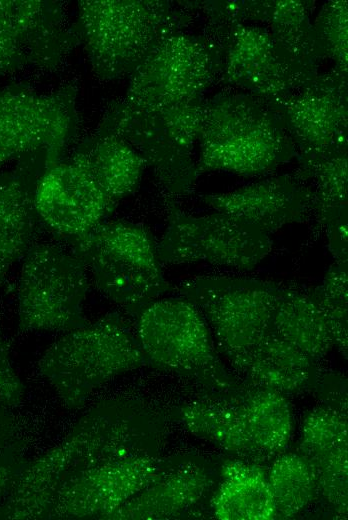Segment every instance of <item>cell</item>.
<instances>
[{
	"label": "cell",
	"instance_id": "1",
	"mask_svg": "<svg viewBox=\"0 0 348 520\" xmlns=\"http://www.w3.org/2000/svg\"><path fill=\"white\" fill-rule=\"evenodd\" d=\"M160 419L140 403L103 400L56 446L26 462L0 506V519L46 520L56 496L78 476L116 458L156 454Z\"/></svg>",
	"mask_w": 348,
	"mask_h": 520
},
{
	"label": "cell",
	"instance_id": "2",
	"mask_svg": "<svg viewBox=\"0 0 348 520\" xmlns=\"http://www.w3.org/2000/svg\"><path fill=\"white\" fill-rule=\"evenodd\" d=\"M198 174L261 176L296 158V149L269 103L236 89L204 99Z\"/></svg>",
	"mask_w": 348,
	"mask_h": 520
},
{
	"label": "cell",
	"instance_id": "3",
	"mask_svg": "<svg viewBox=\"0 0 348 520\" xmlns=\"http://www.w3.org/2000/svg\"><path fill=\"white\" fill-rule=\"evenodd\" d=\"M72 29L102 81L130 76L165 38L193 22L185 4L167 0H81Z\"/></svg>",
	"mask_w": 348,
	"mask_h": 520
},
{
	"label": "cell",
	"instance_id": "4",
	"mask_svg": "<svg viewBox=\"0 0 348 520\" xmlns=\"http://www.w3.org/2000/svg\"><path fill=\"white\" fill-rule=\"evenodd\" d=\"M205 96L162 107H140L122 98L104 112L96 132L131 145L150 167L166 195L186 196L199 176L194 149Z\"/></svg>",
	"mask_w": 348,
	"mask_h": 520
},
{
	"label": "cell",
	"instance_id": "5",
	"mask_svg": "<svg viewBox=\"0 0 348 520\" xmlns=\"http://www.w3.org/2000/svg\"><path fill=\"white\" fill-rule=\"evenodd\" d=\"M39 373L69 410L80 409L94 390L147 366L135 331L117 311L68 331L43 353Z\"/></svg>",
	"mask_w": 348,
	"mask_h": 520
},
{
	"label": "cell",
	"instance_id": "6",
	"mask_svg": "<svg viewBox=\"0 0 348 520\" xmlns=\"http://www.w3.org/2000/svg\"><path fill=\"white\" fill-rule=\"evenodd\" d=\"M72 247L98 290L135 318L173 289L162 271L157 243L140 224L102 222Z\"/></svg>",
	"mask_w": 348,
	"mask_h": 520
},
{
	"label": "cell",
	"instance_id": "7",
	"mask_svg": "<svg viewBox=\"0 0 348 520\" xmlns=\"http://www.w3.org/2000/svg\"><path fill=\"white\" fill-rule=\"evenodd\" d=\"M280 290L272 281L233 276L195 277L178 287L179 296L202 314L235 371L271 331Z\"/></svg>",
	"mask_w": 348,
	"mask_h": 520
},
{
	"label": "cell",
	"instance_id": "8",
	"mask_svg": "<svg viewBox=\"0 0 348 520\" xmlns=\"http://www.w3.org/2000/svg\"><path fill=\"white\" fill-rule=\"evenodd\" d=\"M135 333L147 365L215 388L233 386L205 319L185 298L151 303L136 318Z\"/></svg>",
	"mask_w": 348,
	"mask_h": 520
},
{
	"label": "cell",
	"instance_id": "9",
	"mask_svg": "<svg viewBox=\"0 0 348 520\" xmlns=\"http://www.w3.org/2000/svg\"><path fill=\"white\" fill-rule=\"evenodd\" d=\"M204 34L221 51L218 83L269 104L286 98L319 74L318 67L295 56L261 24L206 25Z\"/></svg>",
	"mask_w": 348,
	"mask_h": 520
},
{
	"label": "cell",
	"instance_id": "10",
	"mask_svg": "<svg viewBox=\"0 0 348 520\" xmlns=\"http://www.w3.org/2000/svg\"><path fill=\"white\" fill-rule=\"evenodd\" d=\"M22 260L17 292L20 332H68L89 323L83 311L88 271L76 253L57 244L34 243Z\"/></svg>",
	"mask_w": 348,
	"mask_h": 520
},
{
	"label": "cell",
	"instance_id": "11",
	"mask_svg": "<svg viewBox=\"0 0 348 520\" xmlns=\"http://www.w3.org/2000/svg\"><path fill=\"white\" fill-rule=\"evenodd\" d=\"M167 224L157 243L162 264L206 262L248 271L271 251L270 235L233 215L215 211L191 215L166 195Z\"/></svg>",
	"mask_w": 348,
	"mask_h": 520
},
{
	"label": "cell",
	"instance_id": "12",
	"mask_svg": "<svg viewBox=\"0 0 348 520\" xmlns=\"http://www.w3.org/2000/svg\"><path fill=\"white\" fill-rule=\"evenodd\" d=\"M77 94L75 80L45 94L23 84L0 87V166L41 149L45 168L59 162L77 133Z\"/></svg>",
	"mask_w": 348,
	"mask_h": 520
},
{
	"label": "cell",
	"instance_id": "13",
	"mask_svg": "<svg viewBox=\"0 0 348 520\" xmlns=\"http://www.w3.org/2000/svg\"><path fill=\"white\" fill-rule=\"evenodd\" d=\"M222 56L206 34L174 33L161 41L129 79L128 104L162 107L203 97L218 83Z\"/></svg>",
	"mask_w": 348,
	"mask_h": 520
},
{
	"label": "cell",
	"instance_id": "14",
	"mask_svg": "<svg viewBox=\"0 0 348 520\" xmlns=\"http://www.w3.org/2000/svg\"><path fill=\"white\" fill-rule=\"evenodd\" d=\"M347 75L319 72L306 86L271 103L296 149L295 174L306 182L322 161L348 148Z\"/></svg>",
	"mask_w": 348,
	"mask_h": 520
},
{
	"label": "cell",
	"instance_id": "15",
	"mask_svg": "<svg viewBox=\"0 0 348 520\" xmlns=\"http://www.w3.org/2000/svg\"><path fill=\"white\" fill-rule=\"evenodd\" d=\"M162 460L157 454H131L93 468L56 496L46 520H107L159 476Z\"/></svg>",
	"mask_w": 348,
	"mask_h": 520
},
{
	"label": "cell",
	"instance_id": "16",
	"mask_svg": "<svg viewBox=\"0 0 348 520\" xmlns=\"http://www.w3.org/2000/svg\"><path fill=\"white\" fill-rule=\"evenodd\" d=\"M41 224L72 246L115 209L90 176L72 161L44 169L34 193Z\"/></svg>",
	"mask_w": 348,
	"mask_h": 520
},
{
	"label": "cell",
	"instance_id": "17",
	"mask_svg": "<svg viewBox=\"0 0 348 520\" xmlns=\"http://www.w3.org/2000/svg\"><path fill=\"white\" fill-rule=\"evenodd\" d=\"M202 200L214 211L245 220L269 235L286 225L304 223L313 213V191L295 174L263 179Z\"/></svg>",
	"mask_w": 348,
	"mask_h": 520
},
{
	"label": "cell",
	"instance_id": "18",
	"mask_svg": "<svg viewBox=\"0 0 348 520\" xmlns=\"http://www.w3.org/2000/svg\"><path fill=\"white\" fill-rule=\"evenodd\" d=\"M0 30L21 45L29 64L55 70L79 46L63 4L49 0H0Z\"/></svg>",
	"mask_w": 348,
	"mask_h": 520
},
{
	"label": "cell",
	"instance_id": "19",
	"mask_svg": "<svg viewBox=\"0 0 348 520\" xmlns=\"http://www.w3.org/2000/svg\"><path fill=\"white\" fill-rule=\"evenodd\" d=\"M45 158L46 151L37 150L17 159L13 168L0 170V284L35 243L41 222L34 193Z\"/></svg>",
	"mask_w": 348,
	"mask_h": 520
},
{
	"label": "cell",
	"instance_id": "20",
	"mask_svg": "<svg viewBox=\"0 0 348 520\" xmlns=\"http://www.w3.org/2000/svg\"><path fill=\"white\" fill-rule=\"evenodd\" d=\"M211 484L205 464L191 456L163 458L159 476L121 505L107 520H159L195 505Z\"/></svg>",
	"mask_w": 348,
	"mask_h": 520
},
{
	"label": "cell",
	"instance_id": "21",
	"mask_svg": "<svg viewBox=\"0 0 348 520\" xmlns=\"http://www.w3.org/2000/svg\"><path fill=\"white\" fill-rule=\"evenodd\" d=\"M70 161L90 176L113 208L137 189L146 167L127 142L96 131L75 148Z\"/></svg>",
	"mask_w": 348,
	"mask_h": 520
},
{
	"label": "cell",
	"instance_id": "22",
	"mask_svg": "<svg viewBox=\"0 0 348 520\" xmlns=\"http://www.w3.org/2000/svg\"><path fill=\"white\" fill-rule=\"evenodd\" d=\"M236 372L254 385L282 394L296 393L315 384L316 361L270 331Z\"/></svg>",
	"mask_w": 348,
	"mask_h": 520
},
{
	"label": "cell",
	"instance_id": "23",
	"mask_svg": "<svg viewBox=\"0 0 348 520\" xmlns=\"http://www.w3.org/2000/svg\"><path fill=\"white\" fill-rule=\"evenodd\" d=\"M212 499L214 516L221 520H271L276 508L267 473L258 465L227 462Z\"/></svg>",
	"mask_w": 348,
	"mask_h": 520
},
{
	"label": "cell",
	"instance_id": "24",
	"mask_svg": "<svg viewBox=\"0 0 348 520\" xmlns=\"http://www.w3.org/2000/svg\"><path fill=\"white\" fill-rule=\"evenodd\" d=\"M271 331L316 362L334 347L328 321L310 288L281 287Z\"/></svg>",
	"mask_w": 348,
	"mask_h": 520
},
{
	"label": "cell",
	"instance_id": "25",
	"mask_svg": "<svg viewBox=\"0 0 348 520\" xmlns=\"http://www.w3.org/2000/svg\"><path fill=\"white\" fill-rule=\"evenodd\" d=\"M177 417L190 433L223 450L260 455L248 430L244 403L192 401L178 408Z\"/></svg>",
	"mask_w": 348,
	"mask_h": 520
},
{
	"label": "cell",
	"instance_id": "26",
	"mask_svg": "<svg viewBox=\"0 0 348 520\" xmlns=\"http://www.w3.org/2000/svg\"><path fill=\"white\" fill-rule=\"evenodd\" d=\"M313 2L300 0L250 1L246 23L261 24L290 52L319 68L310 11Z\"/></svg>",
	"mask_w": 348,
	"mask_h": 520
},
{
	"label": "cell",
	"instance_id": "27",
	"mask_svg": "<svg viewBox=\"0 0 348 520\" xmlns=\"http://www.w3.org/2000/svg\"><path fill=\"white\" fill-rule=\"evenodd\" d=\"M251 439L260 454L280 455L293 433V417L284 394L262 388L244 402Z\"/></svg>",
	"mask_w": 348,
	"mask_h": 520
},
{
	"label": "cell",
	"instance_id": "28",
	"mask_svg": "<svg viewBox=\"0 0 348 520\" xmlns=\"http://www.w3.org/2000/svg\"><path fill=\"white\" fill-rule=\"evenodd\" d=\"M276 517L291 518L303 511L318 491L310 462L300 453L280 455L267 473Z\"/></svg>",
	"mask_w": 348,
	"mask_h": 520
},
{
	"label": "cell",
	"instance_id": "29",
	"mask_svg": "<svg viewBox=\"0 0 348 520\" xmlns=\"http://www.w3.org/2000/svg\"><path fill=\"white\" fill-rule=\"evenodd\" d=\"M331 330L334 347L347 358L348 352V262H334L322 283L310 288Z\"/></svg>",
	"mask_w": 348,
	"mask_h": 520
},
{
	"label": "cell",
	"instance_id": "30",
	"mask_svg": "<svg viewBox=\"0 0 348 520\" xmlns=\"http://www.w3.org/2000/svg\"><path fill=\"white\" fill-rule=\"evenodd\" d=\"M313 24L315 43L321 61L329 60L336 71L347 75L348 6L345 0L325 2Z\"/></svg>",
	"mask_w": 348,
	"mask_h": 520
},
{
	"label": "cell",
	"instance_id": "31",
	"mask_svg": "<svg viewBox=\"0 0 348 520\" xmlns=\"http://www.w3.org/2000/svg\"><path fill=\"white\" fill-rule=\"evenodd\" d=\"M347 164V153H341L319 163L310 176L315 181L313 213L319 223L348 210Z\"/></svg>",
	"mask_w": 348,
	"mask_h": 520
},
{
	"label": "cell",
	"instance_id": "32",
	"mask_svg": "<svg viewBox=\"0 0 348 520\" xmlns=\"http://www.w3.org/2000/svg\"><path fill=\"white\" fill-rule=\"evenodd\" d=\"M347 414L330 406L310 411L302 425L301 454L305 457L348 445Z\"/></svg>",
	"mask_w": 348,
	"mask_h": 520
},
{
	"label": "cell",
	"instance_id": "33",
	"mask_svg": "<svg viewBox=\"0 0 348 520\" xmlns=\"http://www.w3.org/2000/svg\"><path fill=\"white\" fill-rule=\"evenodd\" d=\"M23 393L24 386L11 365L9 349L0 331V406L18 405Z\"/></svg>",
	"mask_w": 348,
	"mask_h": 520
},
{
	"label": "cell",
	"instance_id": "34",
	"mask_svg": "<svg viewBox=\"0 0 348 520\" xmlns=\"http://www.w3.org/2000/svg\"><path fill=\"white\" fill-rule=\"evenodd\" d=\"M348 211H344L320 225L324 228L328 248L335 262H348Z\"/></svg>",
	"mask_w": 348,
	"mask_h": 520
},
{
	"label": "cell",
	"instance_id": "35",
	"mask_svg": "<svg viewBox=\"0 0 348 520\" xmlns=\"http://www.w3.org/2000/svg\"><path fill=\"white\" fill-rule=\"evenodd\" d=\"M28 64L27 55L17 40L0 30V80Z\"/></svg>",
	"mask_w": 348,
	"mask_h": 520
},
{
	"label": "cell",
	"instance_id": "36",
	"mask_svg": "<svg viewBox=\"0 0 348 520\" xmlns=\"http://www.w3.org/2000/svg\"><path fill=\"white\" fill-rule=\"evenodd\" d=\"M25 463L13 443L0 449V497L9 492Z\"/></svg>",
	"mask_w": 348,
	"mask_h": 520
},
{
	"label": "cell",
	"instance_id": "37",
	"mask_svg": "<svg viewBox=\"0 0 348 520\" xmlns=\"http://www.w3.org/2000/svg\"><path fill=\"white\" fill-rule=\"evenodd\" d=\"M13 429L12 417L6 411V407L0 406V449L11 443Z\"/></svg>",
	"mask_w": 348,
	"mask_h": 520
}]
</instances>
